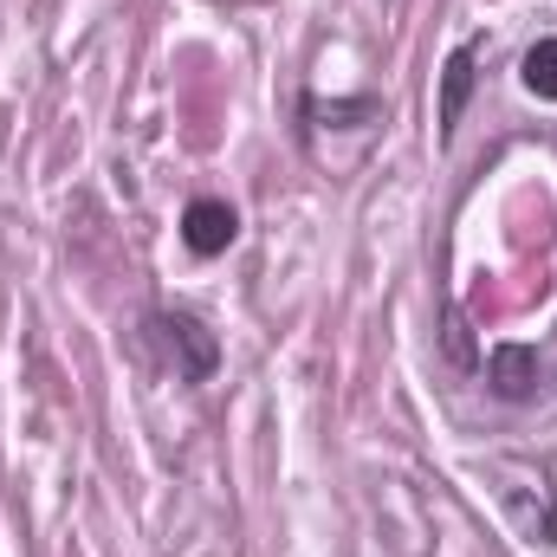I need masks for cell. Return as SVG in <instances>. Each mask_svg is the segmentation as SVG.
Masks as SVG:
<instances>
[{"mask_svg":"<svg viewBox=\"0 0 557 557\" xmlns=\"http://www.w3.org/2000/svg\"><path fill=\"white\" fill-rule=\"evenodd\" d=\"M234 234H240V214H234L227 201H214V195L188 201V214H182V240H188V253L214 260V253H227V247H234Z\"/></svg>","mask_w":557,"mask_h":557,"instance_id":"obj_2","label":"cell"},{"mask_svg":"<svg viewBox=\"0 0 557 557\" xmlns=\"http://www.w3.org/2000/svg\"><path fill=\"white\" fill-rule=\"evenodd\" d=\"M311 117H376V98H357V104H311Z\"/></svg>","mask_w":557,"mask_h":557,"instance_id":"obj_6","label":"cell"},{"mask_svg":"<svg viewBox=\"0 0 557 557\" xmlns=\"http://www.w3.org/2000/svg\"><path fill=\"white\" fill-rule=\"evenodd\" d=\"M486 383H493V396H506V403L539 396V350H532V344H499V350L486 357Z\"/></svg>","mask_w":557,"mask_h":557,"instance_id":"obj_4","label":"cell"},{"mask_svg":"<svg viewBox=\"0 0 557 557\" xmlns=\"http://www.w3.org/2000/svg\"><path fill=\"white\" fill-rule=\"evenodd\" d=\"M473 46H454L447 52V65H441V104H434V124H441V143H454V131H460V117H467V98H473Z\"/></svg>","mask_w":557,"mask_h":557,"instance_id":"obj_3","label":"cell"},{"mask_svg":"<svg viewBox=\"0 0 557 557\" xmlns=\"http://www.w3.org/2000/svg\"><path fill=\"white\" fill-rule=\"evenodd\" d=\"M149 324H156V331H162V344L175 350V376H182V383H208V376H214L221 344H214V331H208L195 311H156Z\"/></svg>","mask_w":557,"mask_h":557,"instance_id":"obj_1","label":"cell"},{"mask_svg":"<svg viewBox=\"0 0 557 557\" xmlns=\"http://www.w3.org/2000/svg\"><path fill=\"white\" fill-rule=\"evenodd\" d=\"M519 78H525V91H532V98H545V104H557V39H539V46L525 52Z\"/></svg>","mask_w":557,"mask_h":557,"instance_id":"obj_5","label":"cell"}]
</instances>
